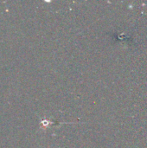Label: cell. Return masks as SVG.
Returning <instances> with one entry per match:
<instances>
[{
    "mask_svg": "<svg viewBox=\"0 0 147 148\" xmlns=\"http://www.w3.org/2000/svg\"><path fill=\"white\" fill-rule=\"evenodd\" d=\"M51 124H52V122L50 120H49L48 119H44V120H41L40 126L42 129H47Z\"/></svg>",
    "mask_w": 147,
    "mask_h": 148,
    "instance_id": "obj_1",
    "label": "cell"
}]
</instances>
